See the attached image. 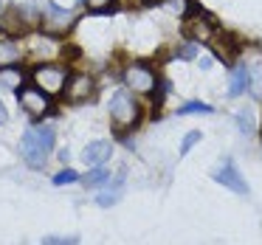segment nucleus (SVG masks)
Masks as SVG:
<instances>
[{
	"mask_svg": "<svg viewBox=\"0 0 262 245\" xmlns=\"http://www.w3.org/2000/svg\"><path fill=\"white\" fill-rule=\"evenodd\" d=\"M54 144H57V130L51 124H34L20 138V152L31 169H42L48 155L54 152Z\"/></svg>",
	"mask_w": 262,
	"mask_h": 245,
	"instance_id": "obj_1",
	"label": "nucleus"
},
{
	"mask_svg": "<svg viewBox=\"0 0 262 245\" xmlns=\"http://www.w3.org/2000/svg\"><path fill=\"white\" fill-rule=\"evenodd\" d=\"M68 76L71 71L65 68V65L59 62H42V65H34L29 74L31 85L40 87L42 93H48V96H62L65 93V85H68Z\"/></svg>",
	"mask_w": 262,
	"mask_h": 245,
	"instance_id": "obj_2",
	"label": "nucleus"
},
{
	"mask_svg": "<svg viewBox=\"0 0 262 245\" xmlns=\"http://www.w3.org/2000/svg\"><path fill=\"white\" fill-rule=\"evenodd\" d=\"M110 121H113V127L119 132L133 130L141 121V107H138V102L133 99V93L127 87L124 91H116L110 96Z\"/></svg>",
	"mask_w": 262,
	"mask_h": 245,
	"instance_id": "obj_3",
	"label": "nucleus"
},
{
	"mask_svg": "<svg viewBox=\"0 0 262 245\" xmlns=\"http://www.w3.org/2000/svg\"><path fill=\"white\" fill-rule=\"evenodd\" d=\"M121 82H124L127 91L138 93V96H149L158 87V74L147 62H130L121 71Z\"/></svg>",
	"mask_w": 262,
	"mask_h": 245,
	"instance_id": "obj_4",
	"label": "nucleus"
},
{
	"mask_svg": "<svg viewBox=\"0 0 262 245\" xmlns=\"http://www.w3.org/2000/svg\"><path fill=\"white\" fill-rule=\"evenodd\" d=\"M17 102L23 107V113H29L31 119H46V116L54 113V102L48 93H42L40 87L34 85H23L17 91Z\"/></svg>",
	"mask_w": 262,
	"mask_h": 245,
	"instance_id": "obj_5",
	"label": "nucleus"
},
{
	"mask_svg": "<svg viewBox=\"0 0 262 245\" xmlns=\"http://www.w3.org/2000/svg\"><path fill=\"white\" fill-rule=\"evenodd\" d=\"M183 31H186V37H189L192 42H198V46H209L211 37L217 34V23L209 17V14H203V12H198V9H192V14H186Z\"/></svg>",
	"mask_w": 262,
	"mask_h": 245,
	"instance_id": "obj_6",
	"label": "nucleus"
},
{
	"mask_svg": "<svg viewBox=\"0 0 262 245\" xmlns=\"http://www.w3.org/2000/svg\"><path fill=\"white\" fill-rule=\"evenodd\" d=\"M65 99L71 104H82L96 99V79L91 74H71L68 85H65Z\"/></svg>",
	"mask_w": 262,
	"mask_h": 245,
	"instance_id": "obj_7",
	"label": "nucleus"
},
{
	"mask_svg": "<svg viewBox=\"0 0 262 245\" xmlns=\"http://www.w3.org/2000/svg\"><path fill=\"white\" fill-rule=\"evenodd\" d=\"M214 177L220 186H226V189H231L234 194H248V183H245V177L239 175V169H237V164H234L231 158H223V164L214 169Z\"/></svg>",
	"mask_w": 262,
	"mask_h": 245,
	"instance_id": "obj_8",
	"label": "nucleus"
},
{
	"mask_svg": "<svg viewBox=\"0 0 262 245\" xmlns=\"http://www.w3.org/2000/svg\"><path fill=\"white\" fill-rule=\"evenodd\" d=\"M211 51H214V57L217 59H223L226 65H231L234 62V57L239 54V42H237V37L234 34H228V31H220L217 29V34L211 37Z\"/></svg>",
	"mask_w": 262,
	"mask_h": 245,
	"instance_id": "obj_9",
	"label": "nucleus"
},
{
	"mask_svg": "<svg viewBox=\"0 0 262 245\" xmlns=\"http://www.w3.org/2000/svg\"><path fill=\"white\" fill-rule=\"evenodd\" d=\"M124 177H127V172L124 169H119L113 177H110L107 183H104V189L99 192V197H96V203L102 206V209H107V206H113V203H119V197H121V192H124Z\"/></svg>",
	"mask_w": 262,
	"mask_h": 245,
	"instance_id": "obj_10",
	"label": "nucleus"
},
{
	"mask_svg": "<svg viewBox=\"0 0 262 245\" xmlns=\"http://www.w3.org/2000/svg\"><path fill=\"white\" fill-rule=\"evenodd\" d=\"M110 155H113V144L110 141H91L85 149H82V161H85V166H102Z\"/></svg>",
	"mask_w": 262,
	"mask_h": 245,
	"instance_id": "obj_11",
	"label": "nucleus"
},
{
	"mask_svg": "<svg viewBox=\"0 0 262 245\" xmlns=\"http://www.w3.org/2000/svg\"><path fill=\"white\" fill-rule=\"evenodd\" d=\"M248 68L245 65H237V68L231 71V82H228V96H243L245 91H248Z\"/></svg>",
	"mask_w": 262,
	"mask_h": 245,
	"instance_id": "obj_12",
	"label": "nucleus"
},
{
	"mask_svg": "<svg viewBox=\"0 0 262 245\" xmlns=\"http://www.w3.org/2000/svg\"><path fill=\"white\" fill-rule=\"evenodd\" d=\"M23 59V51H20L17 42L12 40H0V68H12Z\"/></svg>",
	"mask_w": 262,
	"mask_h": 245,
	"instance_id": "obj_13",
	"label": "nucleus"
},
{
	"mask_svg": "<svg viewBox=\"0 0 262 245\" xmlns=\"http://www.w3.org/2000/svg\"><path fill=\"white\" fill-rule=\"evenodd\" d=\"M0 87L3 91H14L17 93L20 87H23V74H20V68H0Z\"/></svg>",
	"mask_w": 262,
	"mask_h": 245,
	"instance_id": "obj_14",
	"label": "nucleus"
},
{
	"mask_svg": "<svg viewBox=\"0 0 262 245\" xmlns=\"http://www.w3.org/2000/svg\"><path fill=\"white\" fill-rule=\"evenodd\" d=\"M107 181H110V172L104 169V164L102 166H91V172L82 177V183H85L88 189H99V186H104Z\"/></svg>",
	"mask_w": 262,
	"mask_h": 245,
	"instance_id": "obj_15",
	"label": "nucleus"
},
{
	"mask_svg": "<svg viewBox=\"0 0 262 245\" xmlns=\"http://www.w3.org/2000/svg\"><path fill=\"white\" fill-rule=\"evenodd\" d=\"M234 124H237V130L243 132V136H254L256 132L254 113H248V110H237V113H234Z\"/></svg>",
	"mask_w": 262,
	"mask_h": 245,
	"instance_id": "obj_16",
	"label": "nucleus"
},
{
	"mask_svg": "<svg viewBox=\"0 0 262 245\" xmlns=\"http://www.w3.org/2000/svg\"><path fill=\"white\" fill-rule=\"evenodd\" d=\"M91 14H110L119 9V0H82Z\"/></svg>",
	"mask_w": 262,
	"mask_h": 245,
	"instance_id": "obj_17",
	"label": "nucleus"
},
{
	"mask_svg": "<svg viewBox=\"0 0 262 245\" xmlns=\"http://www.w3.org/2000/svg\"><path fill=\"white\" fill-rule=\"evenodd\" d=\"M248 76H251L248 91L254 93V99H259V102H262V62L251 65V68H248Z\"/></svg>",
	"mask_w": 262,
	"mask_h": 245,
	"instance_id": "obj_18",
	"label": "nucleus"
},
{
	"mask_svg": "<svg viewBox=\"0 0 262 245\" xmlns=\"http://www.w3.org/2000/svg\"><path fill=\"white\" fill-rule=\"evenodd\" d=\"M161 6H164L169 14H178V17H186V14L194 9L192 0H161Z\"/></svg>",
	"mask_w": 262,
	"mask_h": 245,
	"instance_id": "obj_19",
	"label": "nucleus"
},
{
	"mask_svg": "<svg viewBox=\"0 0 262 245\" xmlns=\"http://www.w3.org/2000/svg\"><path fill=\"white\" fill-rule=\"evenodd\" d=\"M194 113H203V116H209V113H214V110H211V104H206V102H198V99H194V102H186L181 110H178V116H194Z\"/></svg>",
	"mask_w": 262,
	"mask_h": 245,
	"instance_id": "obj_20",
	"label": "nucleus"
},
{
	"mask_svg": "<svg viewBox=\"0 0 262 245\" xmlns=\"http://www.w3.org/2000/svg\"><path fill=\"white\" fill-rule=\"evenodd\" d=\"M79 181V175H76L74 169H62V172H57V175H54V186H68V183H76Z\"/></svg>",
	"mask_w": 262,
	"mask_h": 245,
	"instance_id": "obj_21",
	"label": "nucleus"
},
{
	"mask_svg": "<svg viewBox=\"0 0 262 245\" xmlns=\"http://www.w3.org/2000/svg\"><path fill=\"white\" fill-rule=\"evenodd\" d=\"M200 138H203V136H200V132H198V130H192V132H186V136H183V141H181V155H189V149H192V147H194V144H198V141H200Z\"/></svg>",
	"mask_w": 262,
	"mask_h": 245,
	"instance_id": "obj_22",
	"label": "nucleus"
},
{
	"mask_svg": "<svg viewBox=\"0 0 262 245\" xmlns=\"http://www.w3.org/2000/svg\"><path fill=\"white\" fill-rule=\"evenodd\" d=\"M40 245H79V237H42Z\"/></svg>",
	"mask_w": 262,
	"mask_h": 245,
	"instance_id": "obj_23",
	"label": "nucleus"
},
{
	"mask_svg": "<svg viewBox=\"0 0 262 245\" xmlns=\"http://www.w3.org/2000/svg\"><path fill=\"white\" fill-rule=\"evenodd\" d=\"M178 57H181V59H194V57H198V42H189L186 48H181Z\"/></svg>",
	"mask_w": 262,
	"mask_h": 245,
	"instance_id": "obj_24",
	"label": "nucleus"
},
{
	"mask_svg": "<svg viewBox=\"0 0 262 245\" xmlns=\"http://www.w3.org/2000/svg\"><path fill=\"white\" fill-rule=\"evenodd\" d=\"M9 121V113H6V104L0 102V124H6Z\"/></svg>",
	"mask_w": 262,
	"mask_h": 245,
	"instance_id": "obj_25",
	"label": "nucleus"
},
{
	"mask_svg": "<svg viewBox=\"0 0 262 245\" xmlns=\"http://www.w3.org/2000/svg\"><path fill=\"white\" fill-rule=\"evenodd\" d=\"M138 3H144V6H152V3H161V0H138Z\"/></svg>",
	"mask_w": 262,
	"mask_h": 245,
	"instance_id": "obj_26",
	"label": "nucleus"
}]
</instances>
